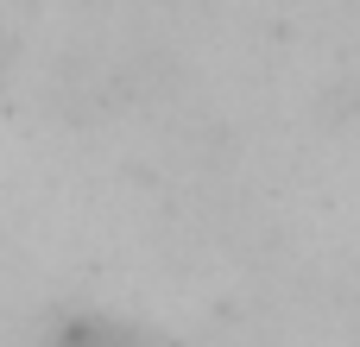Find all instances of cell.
Here are the masks:
<instances>
[{
    "label": "cell",
    "mask_w": 360,
    "mask_h": 347,
    "mask_svg": "<svg viewBox=\"0 0 360 347\" xmlns=\"http://www.w3.org/2000/svg\"><path fill=\"white\" fill-rule=\"evenodd\" d=\"M63 347H120V341H108V335H101V341H82V335H70Z\"/></svg>",
    "instance_id": "obj_1"
}]
</instances>
